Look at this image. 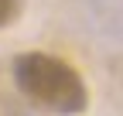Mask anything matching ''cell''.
Masks as SVG:
<instances>
[{"label":"cell","mask_w":123,"mask_h":116,"mask_svg":"<svg viewBox=\"0 0 123 116\" xmlns=\"http://www.w3.org/2000/svg\"><path fill=\"white\" fill-rule=\"evenodd\" d=\"M14 82L34 106L55 116H79L89 106V89L82 75L65 58L48 51H24L14 58Z\"/></svg>","instance_id":"cell-1"},{"label":"cell","mask_w":123,"mask_h":116,"mask_svg":"<svg viewBox=\"0 0 123 116\" xmlns=\"http://www.w3.org/2000/svg\"><path fill=\"white\" fill-rule=\"evenodd\" d=\"M21 14V0H0V27H7Z\"/></svg>","instance_id":"cell-2"}]
</instances>
